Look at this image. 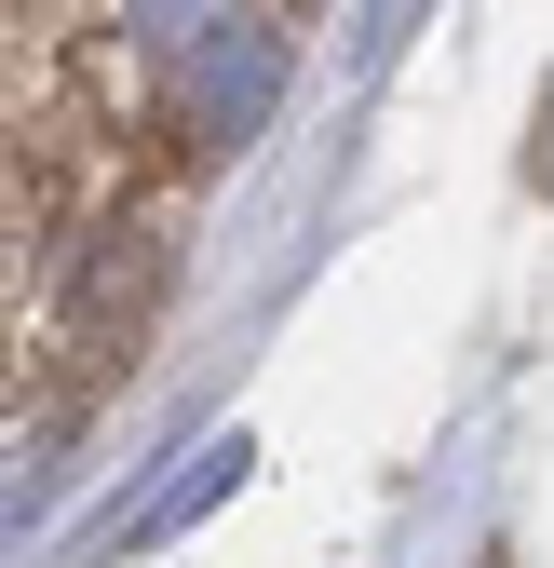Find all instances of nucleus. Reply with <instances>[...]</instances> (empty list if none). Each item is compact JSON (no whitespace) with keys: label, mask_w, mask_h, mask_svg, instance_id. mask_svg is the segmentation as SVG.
<instances>
[{"label":"nucleus","mask_w":554,"mask_h":568,"mask_svg":"<svg viewBox=\"0 0 554 568\" xmlns=\"http://www.w3.org/2000/svg\"><path fill=\"white\" fill-rule=\"evenodd\" d=\"M270 95H285V41H270L257 14H203L189 54H176V122L203 135V150H244V135L270 122Z\"/></svg>","instance_id":"f257e3e1"}]
</instances>
